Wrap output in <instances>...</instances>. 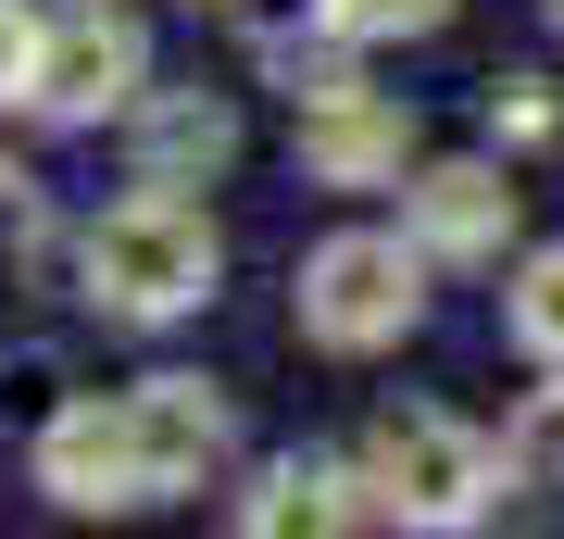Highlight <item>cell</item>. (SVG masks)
I'll return each mask as SVG.
<instances>
[{
    "label": "cell",
    "mask_w": 564,
    "mask_h": 539,
    "mask_svg": "<svg viewBox=\"0 0 564 539\" xmlns=\"http://www.w3.org/2000/svg\"><path fill=\"white\" fill-rule=\"evenodd\" d=\"M214 226L188 214L176 188H139V201H113L101 226H88V301L126 326H163V314H188V301H214Z\"/></svg>",
    "instance_id": "1"
},
{
    "label": "cell",
    "mask_w": 564,
    "mask_h": 539,
    "mask_svg": "<svg viewBox=\"0 0 564 539\" xmlns=\"http://www.w3.org/2000/svg\"><path fill=\"white\" fill-rule=\"evenodd\" d=\"M364 477H377V502H389V515H414V527H477L489 489H502V452H489L477 427H452L440 401H389Z\"/></svg>",
    "instance_id": "2"
},
{
    "label": "cell",
    "mask_w": 564,
    "mask_h": 539,
    "mask_svg": "<svg viewBox=\"0 0 564 539\" xmlns=\"http://www.w3.org/2000/svg\"><path fill=\"white\" fill-rule=\"evenodd\" d=\"M414 239H377V226H351V239H326L302 263V339L326 352H389L414 326Z\"/></svg>",
    "instance_id": "3"
},
{
    "label": "cell",
    "mask_w": 564,
    "mask_h": 539,
    "mask_svg": "<svg viewBox=\"0 0 564 539\" xmlns=\"http://www.w3.org/2000/svg\"><path fill=\"white\" fill-rule=\"evenodd\" d=\"M25 100H39V114H126V100H139V25H126L113 0L51 13L39 63H25Z\"/></svg>",
    "instance_id": "4"
},
{
    "label": "cell",
    "mask_w": 564,
    "mask_h": 539,
    "mask_svg": "<svg viewBox=\"0 0 564 539\" xmlns=\"http://www.w3.org/2000/svg\"><path fill=\"white\" fill-rule=\"evenodd\" d=\"M39 477L63 515H113V502H151L139 477V440H126V401H63L39 427Z\"/></svg>",
    "instance_id": "5"
},
{
    "label": "cell",
    "mask_w": 564,
    "mask_h": 539,
    "mask_svg": "<svg viewBox=\"0 0 564 539\" xmlns=\"http://www.w3.org/2000/svg\"><path fill=\"white\" fill-rule=\"evenodd\" d=\"M402 151H414V114H402V100H364L351 76L302 100V163H314L326 188H364V176H402Z\"/></svg>",
    "instance_id": "6"
},
{
    "label": "cell",
    "mask_w": 564,
    "mask_h": 539,
    "mask_svg": "<svg viewBox=\"0 0 564 539\" xmlns=\"http://www.w3.org/2000/svg\"><path fill=\"white\" fill-rule=\"evenodd\" d=\"M126 440H139V477L151 489H188L226 452V401L202 377H139V389H126Z\"/></svg>",
    "instance_id": "7"
},
{
    "label": "cell",
    "mask_w": 564,
    "mask_h": 539,
    "mask_svg": "<svg viewBox=\"0 0 564 539\" xmlns=\"http://www.w3.org/2000/svg\"><path fill=\"white\" fill-rule=\"evenodd\" d=\"M502 226H514L502 163H426V176H414V239H426V251L489 263V251H502Z\"/></svg>",
    "instance_id": "8"
},
{
    "label": "cell",
    "mask_w": 564,
    "mask_h": 539,
    "mask_svg": "<svg viewBox=\"0 0 564 539\" xmlns=\"http://www.w3.org/2000/svg\"><path fill=\"white\" fill-rule=\"evenodd\" d=\"M226 151H239L226 100H202V88H163V100H139V188H188V176H214Z\"/></svg>",
    "instance_id": "9"
},
{
    "label": "cell",
    "mask_w": 564,
    "mask_h": 539,
    "mask_svg": "<svg viewBox=\"0 0 564 539\" xmlns=\"http://www.w3.org/2000/svg\"><path fill=\"white\" fill-rule=\"evenodd\" d=\"M364 515H389L377 477H339V464H276V477L251 489V527L276 539V527H364Z\"/></svg>",
    "instance_id": "10"
},
{
    "label": "cell",
    "mask_w": 564,
    "mask_h": 539,
    "mask_svg": "<svg viewBox=\"0 0 564 539\" xmlns=\"http://www.w3.org/2000/svg\"><path fill=\"white\" fill-rule=\"evenodd\" d=\"M502 477L514 489H564V389H527V414L502 427Z\"/></svg>",
    "instance_id": "11"
},
{
    "label": "cell",
    "mask_w": 564,
    "mask_h": 539,
    "mask_svg": "<svg viewBox=\"0 0 564 539\" xmlns=\"http://www.w3.org/2000/svg\"><path fill=\"white\" fill-rule=\"evenodd\" d=\"M514 339L564 364V251H527V277H514Z\"/></svg>",
    "instance_id": "12"
},
{
    "label": "cell",
    "mask_w": 564,
    "mask_h": 539,
    "mask_svg": "<svg viewBox=\"0 0 564 539\" xmlns=\"http://www.w3.org/2000/svg\"><path fill=\"white\" fill-rule=\"evenodd\" d=\"M326 25L339 39H426V25H452V0H326Z\"/></svg>",
    "instance_id": "13"
},
{
    "label": "cell",
    "mask_w": 564,
    "mask_h": 539,
    "mask_svg": "<svg viewBox=\"0 0 564 539\" xmlns=\"http://www.w3.org/2000/svg\"><path fill=\"white\" fill-rule=\"evenodd\" d=\"M51 377H63L51 352H13V364H0V414H25V427H51V414H63V401H51Z\"/></svg>",
    "instance_id": "14"
},
{
    "label": "cell",
    "mask_w": 564,
    "mask_h": 539,
    "mask_svg": "<svg viewBox=\"0 0 564 539\" xmlns=\"http://www.w3.org/2000/svg\"><path fill=\"white\" fill-rule=\"evenodd\" d=\"M25 63H39V25L0 0V100H25Z\"/></svg>",
    "instance_id": "15"
},
{
    "label": "cell",
    "mask_w": 564,
    "mask_h": 539,
    "mask_svg": "<svg viewBox=\"0 0 564 539\" xmlns=\"http://www.w3.org/2000/svg\"><path fill=\"white\" fill-rule=\"evenodd\" d=\"M502 139H552V88H514L502 100Z\"/></svg>",
    "instance_id": "16"
},
{
    "label": "cell",
    "mask_w": 564,
    "mask_h": 539,
    "mask_svg": "<svg viewBox=\"0 0 564 539\" xmlns=\"http://www.w3.org/2000/svg\"><path fill=\"white\" fill-rule=\"evenodd\" d=\"M0 188H13V176H0Z\"/></svg>",
    "instance_id": "17"
}]
</instances>
